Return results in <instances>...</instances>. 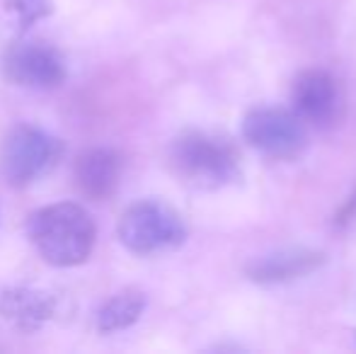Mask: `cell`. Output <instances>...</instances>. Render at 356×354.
<instances>
[{
    "mask_svg": "<svg viewBox=\"0 0 356 354\" xmlns=\"http://www.w3.org/2000/svg\"><path fill=\"white\" fill-rule=\"evenodd\" d=\"M27 238L44 262L54 267H78L92 255L97 226L80 204L58 202L29 214Z\"/></svg>",
    "mask_w": 356,
    "mask_h": 354,
    "instance_id": "1",
    "label": "cell"
},
{
    "mask_svg": "<svg viewBox=\"0 0 356 354\" xmlns=\"http://www.w3.org/2000/svg\"><path fill=\"white\" fill-rule=\"evenodd\" d=\"M170 166L194 187L218 189L240 177V153L225 136L184 131L170 148Z\"/></svg>",
    "mask_w": 356,
    "mask_h": 354,
    "instance_id": "2",
    "label": "cell"
},
{
    "mask_svg": "<svg viewBox=\"0 0 356 354\" xmlns=\"http://www.w3.org/2000/svg\"><path fill=\"white\" fill-rule=\"evenodd\" d=\"M63 141L32 124H15L0 146V172L10 187H29L56 168Z\"/></svg>",
    "mask_w": 356,
    "mask_h": 354,
    "instance_id": "3",
    "label": "cell"
},
{
    "mask_svg": "<svg viewBox=\"0 0 356 354\" xmlns=\"http://www.w3.org/2000/svg\"><path fill=\"white\" fill-rule=\"evenodd\" d=\"M117 236L127 250L136 255H155L182 246L187 226L172 207L158 199H143L122 214Z\"/></svg>",
    "mask_w": 356,
    "mask_h": 354,
    "instance_id": "4",
    "label": "cell"
},
{
    "mask_svg": "<svg viewBox=\"0 0 356 354\" xmlns=\"http://www.w3.org/2000/svg\"><path fill=\"white\" fill-rule=\"evenodd\" d=\"M243 136L264 156L291 161L308 148V124L298 112L291 109L257 107L245 117Z\"/></svg>",
    "mask_w": 356,
    "mask_h": 354,
    "instance_id": "5",
    "label": "cell"
},
{
    "mask_svg": "<svg viewBox=\"0 0 356 354\" xmlns=\"http://www.w3.org/2000/svg\"><path fill=\"white\" fill-rule=\"evenodd\" d=\"M3 73L13 86L54 90L66 83V58L56 47L39 39H17L5 49Z\"/></svg>",
    "mask_w": 356,
    "mask_h": 354,
    "instance_id": "6",
    "label": "cell"
},
{
    "mask_svg": "<svg viewBox=\"0 0 356 354\" xmlns=\"http://www.w3.org/2000/svg\"><path fill=\"white\" fill-rule=\"evenodd\" d=\"M293 109L315 129H330L344 114V92L327 71H303L291 88Z\"/></svg>",
    "mask_w": 356,
    "mask_h": 354,
    "instance_id": "7",
    "label": "cell"
},
{
    "mask_svg": "<svg viewBox=\"0 0 356 354\" xmlns=\"http://www.w3.org/2000/svg\"><path fill=\"white\" fill-rule=\"evenodd\" d=\"M122 156L112 148H88L73 163V179L80 194L92 202H104L122 182Z\"/></svg>",
    "mask_w": 356,
    "mask_h": 354,
    "instance_id": "8",
    "label": "cell"
},
{
    "mask_svg": "<svg viewBox=\"0 0 356 354\" xmlns=\"http://www.w3.org/2000/svg\"><path fill=\"white\" fill-rule=\"evenodd\" d=\"M58 311V298L42 289L10 287L0 293V316L22 332H37Z\"/></svg>",
    "mask_w": 356,
    "mask_h": 354,
    "instance_id": "9",
    "label": "cell"
},
{
    "mask_svg": "<svg viewBox=\"0 0 356 354\" xmlns=\"http://www.w3.org/2000/svg\"><path fill=\"white\" fill-rule=\"evenodd\" d=\"M323 262V252L305 250V248H291V250H279L254 260L248 267V277L257 284H282L315 272Z\"/></svg>",
    "mask_w": 356,
    "mask_h": 354,
    "instance_id": "10",
    "label": "cell"
},
{
    "mask_svg": "<svg viewBox=\"0 0 356 354\" xmlns=\"http://www.w3.org/2000/svg\"><path fill=\"white\" fill-rule=\"evenodd\" d=\"M145 311V293L138 289H122L114 296H109L97 311V330L109 335V332L127 330L136 325L138 318Z\"/></svg>",
    "mask_w": 356,
    "mask_h": 354,
    "instance_id": "11",
    "label": "cell"
},
{
    "mask_svg": "<svg viewBox=\"0 0 356 354\" xmlns=\"http://www.w3.org/2000/svg\"><path fill=\"white\" fill-rule=\"evenodd\" d=\"M5 10L17 17L19 34H27L42 19L54 15L51 0H5Z\"/></svg>",
    "mask_w": 356,
    "mask_h": 354,
    "instance_id": "12",
    "label": "cell"
},
{
    "mask_svg": "<svg viewBox=\"0 0 356 354\" xmlns=\"http://www.w3.org/2000/svg\"><path fill=\"white\" fill-rule=\"evenodd\" d=\"M354 216H356V194H354L352 199H349L347 204H344L342 211L337 214V223H339V226H344V223L354 221Z\"/></svg>",
    "mask_w": 356,
    "mask_h": 354,
    "instance_id": "13",
    "label": "cell"
}]
</instances>
